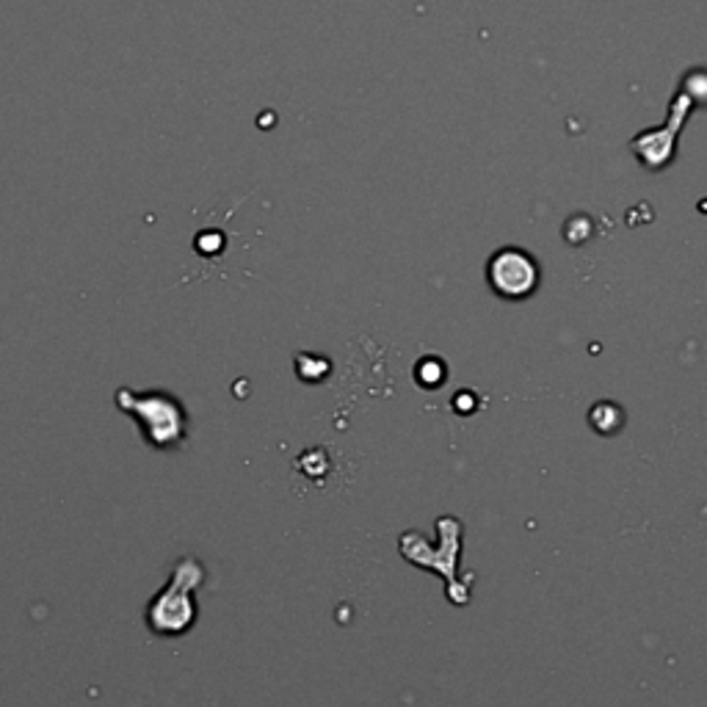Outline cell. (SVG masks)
<instances>
[{"mask_svg": "<svg viewBox=\"0 0 707 707\" xmlns=\"http://www.w3.org/2000/svg\"><path fill=\"white\" fill-rule=\"evenodd\" d=\"M202 580V569L200 564L185 558L174 567L172 580L166 584V589L158 594L150 603V610H147V622L155 633L161 636H180L191 627L194 622L196 610H194V599H191V592L196 589V584Z\"/></svg>", "mask_w": 707, "mask_h": 707, "instance_id": "obj_1", "label": "cell"}, {"mask_svg": "<svg viewBox=\"0 0 707 707\" xmlns=\"http://www.w3.org/2000/svg\"><path fill=\"white\" fill-rule=\"evenodd\" d=\"M117 404L122 412L139 417L141 426H144V434L150 437L152 445H158V448L180 443V437H183V410H180L178 401L169 398V395H130V390H119Z\"/></svg>", "mask_w": 707, "mask_h": 707, "instance_id": "obj_2", "label": "cell"}, {"mask_svg": "<svg viewBox=\"0 0 707 707\" xmlns=\"http://www.w3.org/2000/svg\"><path fill=\"white\" fill-rule=\"evenodd\" d=\"M492 291L506 299H525L539 285V265L523 249H501L486 265Z\"/></svg>", "mask_w": 707, "mask_h": 707, "instance_id": "obj_3", "label": "cell"}]
</instances>
